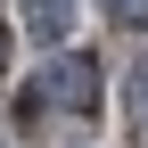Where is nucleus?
Wrapping results in <instances>:
<instances>
[{
    "mask_svg": "<svg viewBox=\"0 0 148 148\" xmlns=\"http://www.w3.org/2000/svg\"><path fill=\"white\" fill-rule=\"evenodd\" d=\"M99 99H107L99 58H49L25 90H16V123H41V115H99Z\"/></svg>",
    "mask_w": 148,
    "mask_h": 148,
    "instance_id": "f257e3e1",
    "label": "nucleus"
},
{
    "mask_svg": "<svg viewBox=\"0 0 148 148\" xmlns=\"http://www.w3.org/2000/svg\"><path fill=\"white\" fill-rule=\"evenodd\" d=\"M74 8H82V0H25V8H16V25H25V41L58 49L66 33H74Z\"/></svg>",
    "mask_w": 148,
    "mask_h": 148,
    "instance_id": "f03ea898",
    "label": "nucleus"
},
{
    "mask_svg": "<svg viewBox=\"0 0 148 148\" xmlns=\"http://www.w3.org/2000/svg\"><path fill=\"white\" fill-rule=\"evenodd\" d=\"M99 8H107V16H115V25H132V33L148 25V0H99Z\"/></svg>",
    "mask_w": 148,
    "mask_h": 148,
    "instance_id": "7ed1b4c3",
    "label": "nucleus"
},
{
    "mask_svg": "<svg viewBox=\"0 0 148 148\" xmlns=\"http://www.w3.org/2000/svg\"><path fill=\"white\" fill-rule=\"evenodd\" d=\"M132 123L148 132V58H140V74H132Z\"/></svg>",
    "mask_w": 148,
    "mask_h": 148,
    "instance_id": "20e7f679",
    "label": "nucleus"
},
{
    "mask_svg": "<svg viewBox=\"0 0 148 148\" xmlns=\"http://www.w3.org/2000/svg\"><path fill=\"white\" fill-rule=\"evenodd\" d=\"M0 58H8V16H0Z\"/></svg>",
    "mask_w": 148,
    "mask_h": 148,
    "instance_id": "39448f33",
    "label": "nucleus"
},
{
    "mask_svg": "<svg viewBox=\"0 0 148 148\" xmlns=\"http://www.w3.org/2000/svg\"><path fill=\"white\" fill-rule=\"evenodd\" d=\"M0 148H8V140H0Z\"/></svg>",
    "mask_w": 148,
    "mask_h": 148,
    "instance_id": "423d86ee",
    "label": "nucleus"
}]
</instances>
